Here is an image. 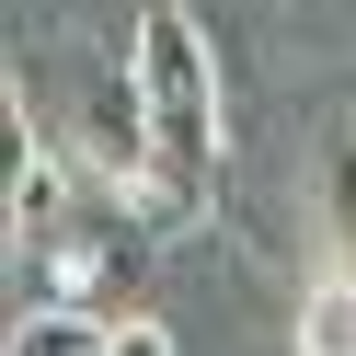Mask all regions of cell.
I'll use <instances>...</instances> for the list:
<instances>
[{"label": "cell", "mask_w": 356, "mask_h": 356, "mask_svg": "<svg viewBox=\"0 0 356 356\" xmlns=\"http://www.w3.org/2000/svg\"><path fill=\"white\" fill-rule=\"evenodd\" d=\"M127 70H138V115H149L138 218L149 230H195V207L218 184V149H230V127H218V47L195 35L184 0H149L138 35H127Z\"/></svg>", "instance_id": "1"}, {"label": "cell", "mask_w": 356, "mask_h": 356, "mask_svg": "<svg viewBox=\"0 0 356 356\" xmlns=\"http://www.w3.org/2000/svg\"><path fill=\"white\" fill-rule=\"evenodd\" d=\"M149 218H138V195H70V207L47 218V230H24L12 253H24V287L47 310H92V322H127L138 310V287H149Z\"/></svg>", "instance_id": "2"}, {"label": "cell", "mask_w": 356, "mask_h": 356, "mask_svg": "<svg viewBox=\"0 0 356 356\" xmlns=\"http://www.w3.org/2000/svg\"><path fill=\"white\" fill-rule=\"evenodd\" d=\"M287 356H356V253L322 264V276L299 287V310H287Z\"/></svg>", "instance_id": "3"}, {"label": "cell", "mask_w": 356, "mask_h": 356, "mask_svg": "<svg viewBox=\"0 0 356 356\" xmlns=\"http://www.w3.org/2000/svg\"><path fill=\"white\" fill-rule=\"evenodd\" d=\"M310 184H322V230L356 253V104L322 115V161H310Z\"/></svg>", "instance_id": "4"}, {"label": "cell", "mask_w": 356, "mask_h": 356, "mask_svg": "<svg viewBox=\"0 0 356 356\" xmlns=\"http://www.w3.org/2000/svg\"><path fill=\"white\" fill-rule=\"evenodd\" d=\"M12 356H104V322H92V310H47V299H35L24 322H12Z\"/></svg>", "instance_id": "5"}, {"label": "cell", "mask_w": 356, "mask_h": 356, "mask_svg": "<svg viewBox=\"0 0 356 356\" xmlns=\"http://www.w3.org/2000/svg\"><path fill=\"white\" fill-rule=\"evenodd\" d=\"M115 356H184V345H172L149 310H127V322H115Z\"/></svg>", "instance_id": "6"}]
</instances>
